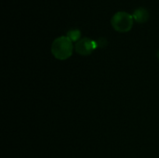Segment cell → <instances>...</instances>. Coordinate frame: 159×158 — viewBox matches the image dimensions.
<instances>
[{
	"label": "cell",
	"instance_id": "cell-1",
	"mask_svg": "<svg viewBox=\"0 0 159 158\" xmlns=\"http://www.w3.org/2000/svg\"><path fill=\"white\" fill-rule=\"evenodd\" d=\"M74 51L73 42L67 36H60L56 38L51 45L52 55L60 61L69 59Z\"/></svg>",
	"mask_w": 159,
	"mask_h": 158
},
{
	"label": "cell",
	"instance_id": "cell-2",
	"mask_svg": "<svg viewBox=\"0 0 159 158\" xmlns=\"http://www.w3.org/2000/svg\"><path fill=\"white\" fill-rule=\"evenodd\" d=\"M133 21L134 19L132 15L125 11H118L112 17L111 24L116 32L127 33L131 30Z\"/></svg>",
	"mask_w": 159,
	"mask_h": 158
},
{
	"label": "cell",
	"instance_id": "cell-3",
	"mask_svg": "<svg viewBox=\"0 0 159 158\" xmlns=\"http://www.w3.org/2000/svg\"><path fill=\"white\" fill-rule=\"evenodd\" d=\"M97 47H98L97 42H95L88 37H83L78 42L75 43V50L79 55L88 56V55H90L96 49Z\"/></svg>",
	"mask_w": 159,
	"mask_h": 158
},
{
	"label": "cell",
	"instance_id": "cell-4",
	"mask_svg": "<svg viewBox=\"0 0 159 158\" xmlns=\"http://www.w3.org/2000/svg\"><path fill=\"white\" fill-rule=\"evenodd\" d=\"M133 19L139 23H144L149 20V11L144 7H139L133 12Z\"/></svg>",
	"mask_w": 159,
	"mask_h": 158
},
{
	"label": "cell",
	"instance_id": "cell-5",
	"mask_svg": "<svg viewBox=\"0 0 159 158\" xmlns=\"http://www.w3.org/2000/svg\"><path fill=\"white\" fill-rule=\"evenodd\" d=\"M72 42H78L81 39V32L77 29L70 30L66 35Z\"/></svg>",
	"mask_w": 159,
	"mask_h": 158
}]
</instances>
